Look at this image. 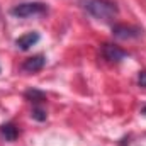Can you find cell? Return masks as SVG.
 Instances as JSON below:
<instances>
[{
	"instance_id": "obj_11",
	"label": "cell",
	"mask_w": 146,
	"mask_h": 146,
	"mask_svg": "<svg viewBox=\"0 0 146 146\" xmlns=\"http://www.w3.org/2000/svg\"><path fill=\"white\" fill-rule=\"evenodd\" d=\"M141 114H145V115H146V107H143V110H141Z\"/></svg>"
},
{
	"instance_id": "obj_1",
	"label": "cell",
	"mask_w": 146,
	"mask_h": 146,
	"mask_svg": "<svg viewBox=\"0 0 146 146\" xmlns=\"http://www.w3.org/2000/svg\"><path fill=\"white\" fill-rule=\"evenodd\" d=\"M80 5L87 14L104 22H109L119 14L117 5L110 0H80Z\"/></svg>"
},
{
	"instance_id": "obj_3",
	"label": "cell",
	"mask_w": 146,
	"mask_h": 146,
	"mask_svg": "<svg viewBox=\"0 0 146 146\" xmlns=\"http://www.w3.org/2000/svg\"><path fill=\"white\" fill-rule=\"evenodd\" d=\"M141 29L136 26H126V24H115L112 26V34L119 39H134L141 36Z\"/></svg>"
},
{
	"instance_id": "obj_2",
	"label": "cell",
	"mask_w": 146,
	"mask_h": 146,
	"mask_svg": "<svg viewBox=\"0 0 146 146\" xmlns=\"http://www.w3.org/2000/svg\"><path fill=\"white\" fill-rule=\"evenodd\" d=\"M46 12H48V7L42 2H26V3H19V5H15V7L10 9V14L14 17H19V19L44 15Z\"/></svg>"
},
{
	"instance_id": "obj_7",
	"label": "cell",
	"mask_w": 146,
	"mask_h": 146,
	"mask_svg": "<svg viewBox=\"0 0 146 146\" xmlns=\"http://www.w3.org/2000/svg\"><path fill=\"white\" fill-rule=\"evenodd\" d=\"M0 133H2V136H3L7 141H15L17 136H19V131H17V127H15L14 122H7V124H3V126L0 127Z\"/></svg>"
},
{
	"instance_id": "obj_6",
	"label": "cell",
	"mask_w": 146,
	"mask_h": 146,
	"mask_svg": "<svg viewBox=\"0 0 146 146\" xmlns=\"http://www.w3.org/2000/svg\"><path fill=\"white\" fill-rule=\"evenodd\" d=\"M37 41H39V34H37V33H27V34L21 36L15 41V46H17L21 51H27V49H31V48L36 44Z\"/></svg>"
},
{
	"instance_id": "obj_9",
	"label": "cell",
	"mask_w": 146,
	"mask_h": 146,
	"mask_svg": "<svg viewBox=\"0 0 146 146\" xmlns=\"http://www.w3.org/2000/svg\"><path fill=\"white\" fill-rule=\"evenodd\" d=\"M31 115H33L36 121H46V110L41 109V107H37V106L33 109V114H31Z\"/></svg>"
},
{
	"instance_id": "obj_4",
	"label": "cell",
	"mask_w": 146,
	"mask_h": 146,
	"mask_svg": "<svg viewBox=\"0 0 146 146\" xmlns=\"http://www.w3.org/2000/svg\"><path fill=\"white\" fill-rule=\"evenodd\" d=\"M102 54H104L106 60H109L112 63H119V61H122L124 58L129 56L126 51H122L121 48H117L114 44H104L102 46Z\"/></svg>"
},
{
	"instance_id": "obj_8",
	"label": "cell",
	"mask_w": 146,
	"mask_h": 146,
	"mask_svg": "<svg viewBox=\"0 0 146 146\" xmlns=\"http://www.w3.org/2000/svg\"><path fill=\"white\" fill-rule=\"evenodd\" d=\"M26 99H27V100H31V102H34V104H39V102L46 100V95H44L41 90L31 88V90H27V92H26Z\"/></svg>"
},
{
	"instance_id": "obj_10",
	"label": "cell",
	"mask_w": 146,
	"mask_h": 146,
	"mask_svg": "<svg viewBox=\"0 0 146 146\" xmlns=\"http://www.w3.org/2000/svg\"><path fill=\"white\" fill-rule=\"evenodd\" d=\"M138 83H139V87H145L146 88V72H139V75H138Z\"/></svg>"
},
{
	"instance_id": "obj_5",
	"label": "cell",
	"mask_w": 146,
	"mask_h": 146,
	"mask_svg": "<svg viewBox=\"0 0 146 146\" xmlns=\"http://www.w3.org/2000/svg\"><path fill=\"white\" fill-rule=\"evenodd\" d=\"M46 65V58L42 54H36L33 58H27L22 65V70L27 73H36V72H41Z\"/></svg>"
}]
</instances>
